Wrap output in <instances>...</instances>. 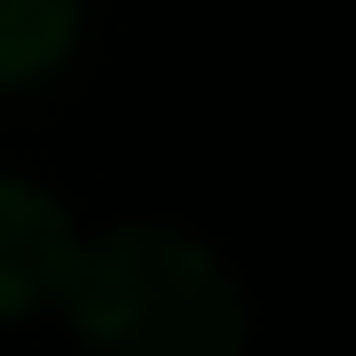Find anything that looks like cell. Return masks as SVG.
I'll use <instances>...</instances> for the list:
<instances>
[{"instance_id":"7a4b0ae2","label":"cell","mask_w":356,"mask_h":356,"mask_svg":"<svg viewBox=\"0 0 356 356\" xmlns=\"http://www.w3.org/2000/svg\"><path fill=\"white\" fill-rule=\"evenodd\" d=\"M72 222L32 182H0V317H32L72 269Z\"/></svg>"},{"instance_id":"6da1fadb","label":"cell","mask_w":356,"mask_h":356,"mask_svg":"<svg viewBox=\"0 0 356 356\" xmlns=\"http://www.w3.org/2000/svg\"><path fill=\"white\" fill-rule=\"evenodd\" d=\"M79 341L127 356H229L245 348V285L166 222H119L95 245H72L56 285Z\"/></svg>"},{"instance_id":"3957f363","label":"cell","mask_w":356,"mask_h":356,"mask_svg":"<svg viewBox=\"0 0 356 356\" xmlns=\"http://www.w3.org/2000/svg\"><path fill=\"white\" fill-rule=\"evenodd\" d=\"M79 48V0H0V88L64 72Z\"/></svg>"}]
</instances>
